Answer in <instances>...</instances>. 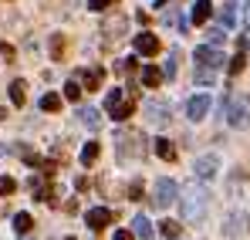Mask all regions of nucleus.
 Returning <instances> with one entry per match:
<instances>
[{"mask_svg":"<svg viewBox=\"0 0 250 240\" xmlns=\"http://www.w3.org/2000/svg\"><path fill=\"white\" fill-rule=\"evenodd\" d=\"M14 190H17V183H14L10 176H3V179H0V196H10Z\"/></svg>","mask_w":250,"mask_h":240,"instance_id":"30","label":"nucleus"},{"mask_svg":"<svg viewBox=\"0 0 250 240\" xmlns=\"http://www.w3.org/2000/svg\"><path fill=\"white\" fill-rule=\"evenodd\" d=\"M207 112H209V95H193L186 102V119L200 122V119H207Z\"/></svg>","mask_w":250,"mask_h":240,"instance_id":"8","label":"nucleus"},{"mask_svg":"<svg viewBox=\"0 0 250 240\" xmlns=\"http://www.w3.org/2000/svg\"><path fill=\"white\" fill-rule=\"evenodd\" d=\"M128 193H132L128 200H142V186H139V183H132V190H128Z\"/></svg>","mask_w":250,"mask_h":240,"instance_id":"32","label":"nucleus"},{"mask_svg":"<svg viewBox=\"0 0 250 240\" xmlns=\"http://www.w3.org/2000/svg\"><path fill=\"white\" fill-rule=\"evenodd\" d=\"M24 98H27V85L24 81H10V102L14 105H24Z\"/></svg>","mask_w":250,"mask_h":240,"instance_id":"19","label":"nucleus"},{"mask_svg":"<svg viewBox=\"0 0 250 240\" xmlns=\"http://www.w3.org/2000/svg\"><path fill=\"white\" fill-rule=\"evenodd\" d=\"M102 78H105V71H102V68H84V71H82V88L98 91V88H102Z\"/></svg>","mask_w":250,"mask_h":240,"instance_id":"12","label":"nucleus"},{"mask_svg":"<svg viewBox=\"0 0 250 240\" xmlns=\"http://www.w3.org/2000/svg\"><path fill=\"white\" fill-rule=\"evenodd\" d=\"M156 156L166 159V162H172V159H176V146H172L169 139H156Z\"/></svg>","mask_w":250,"mask_h":240,"instance_id":"17","label":"nucleus"},{"mask_svg":"<svg viewBox=\"0 0 250 240\" xmlns=\"http://www.w3.org/2000/svg\"><path fill=\"white\" fill-rule=\"evenodd\" d=\"M176 58H179V51H169V61L163 65V78H176Z\"/></svg>","mask_w":250,"mask_h":240,"instance_id":"26","label":"nucleus"},{"mask_svg":"<svg viewBox=\"0 0 250 240\" xmlns=\"http://www.w3.org/2000/svg\"><path fill=\"white\" fill-rule=\"evenodd\" d=\"M176 200H179V186H176L169 176H159V179H156V186H152V203L166 210L169 203H176Z\"/></svg>","mask_w":250,"mask_h":240,"instance_id":"2","label":"nucleus"},{"mask_svg":"<svg viewBox=\"0 0 250 240\" xmlns=\"http://www.w3.org/2000/svg\"><path fill=\"white\" fill-rule=\"evenodd\" d=\"M115 240H135V237H132L128 230H115Z\"/></svg>","mask_w":250,"mask_h":240,"instance_id":"34","label":"nucleus"},{"mask_svg":"<svg viewBox=\"0 0 250 240\" xmlns=\"http://www.w3.org/2000/svg\"><path fill=\"white\" fill-rule=\"evenodd\" d=\"M152 7H166V0H156V3H152Z\"/></svg>","mask_w":250,"mask_h":240,"instance_id":"36","label":"nucleus"},{"mask_svg":"<svg viewBox=\"0 0 250 240\" xmlns=\"http://www.w3.org/2000/svg\"><path fill=\"white\" fill-rule=\"evenodd\" d=\"M115 153H119V159H135V156L146 153V139L139 132H132V129H122L115 135Z\"/></svg>","mask_w":250,"mask_h":240,"instance_id":"1","label":"nucleus"},{"mask_svg":"<svg viewBox=\"0 0 250 240\" xmlns=\"http://www.w3.org/2000/svg\"><path fill=\"white\" fill-rule=\"evenodd\" d=\"M209 14H213V3L209 0H196L193 3V24H207Z\"/></svg>","mask_w":250,"mask_h":240,"instance_id":"15","label":"nucleus"},{"mask_svg":"<svg viewBox=\"0 0 250 240\" xmlns=\"http://www.w3.org/2000/svg\"><path fill=\"white\" fill-rule=\"evenodd\" d=\"M0 54H7V58H14V47H7V44H0Z\"/></svg>","mask_w":250,"mask_h":240,"instance_id":"35","label":"nucleus"},{"mask_svg":"<svg viewBox=\"0 0 250 240\" xmlns=\"http://www.w3.org/2000/svg\"><path fill=\"white\" fill-rule=\"evenodd\" d=\"M31 227H34L31 213H17V217H14V230H17V234H27Z\"/></svg>","mask_w":250,"mask_h":240,"instance_id":"20","label":"nucleus"},{"mask_svg":"<svg viewBox=\"0 0 250 240\" xmlns=\"http://www.w3.org/2000/svg\"><path fill=\"white\" fill-rule=\"evenodd\" d=\"M82 91H84V88H82V81H75V78L64 85V98H71V102H78V98H82Z\"/></svg>","mask_w":250,"mask_h":240,"instance_id":"23","label":"nucleus"},{"mask_svg":"<svg viewBox=\"0 0 250 240\" xmlns=\"http://www.w3.org/2000/svg\"><path fill=\"white\" fill-rule=\"evenodd\" d=\"M159 234H163L166 240L179 237V223H176V220H163V223H159Z\"/></svg>","mask_w":250,"mask_h":240,"instance_id":"21","label":"nucleus"},{"mask_svg":"<svg viewBox=\"0 0 250 240\" xmlns=\"http://www.w3.org/2000/svg\"><path fill=\"white\" fill-rule=\"evenodd\" d=\"M244 65H247V58H244V51H240V54L230 61V75H240V71H244Z\"/></svg>","mask_w":250,"mask_h":240,"instance_id":"29","label":"nucleus"},{"mask_svg":"<svg viewBox=\"0 0 250 240\" xmlns=\"http://www.w3.org/2000/svg\"><path fill=\"white\" fill-rule=\"evenodd\" d=\"M125 98V88H112V91H108V95H105V109H108V112H112V109H115V105H119V102H122Z\"/></svg>","mask_w":250,"mask_h":240,"instance_id":"24","label":"nucleus"},{"mask_svg":"<svg viewBox=\"0 0 250 240\" xmlns=\"http://www.w3.org/2000/svg\"><path fill=\"white\" fill-rule=\"evenodd\" d=\"M132 230H135V237H139V240H152V237H156V234H152V223H149V217H142V213L132 220Z\"/></svg>","mask_w":250,"mask_h":240,"instance_id":"13","label":"nucleus"},{"mask_svg":"<svg viewBox=\"0 0 250 240\" xmlns=\"http://www.w3.org/2000/svg\"><path fill=\"white\" fill-rule=\"evenodd\" d=\"M193 58H196V65H203V68H213V71H216V68H223V54H220L213 44H200Z\"/></svg>","mask_w":250,"mask_h":240,"instance_id":"6","label":"nucleus"},{"mask_svg":"<svg viewBox=\"0 0 250 240\" xmlns=\"http://www.w3.org/2000/svg\"><path fill=\"white\" fill-rule=\"evenodd\" d=\"M223 115H227V122L233 125V129H247L250 125V109L244 98H237V102H230V105H223Z\"/></svg>","mask_w":250,"mask_h":240,"instance_id":"3","label":"nucleus"},{"mask_svg":"<svg viewBox=\"0 0 250 240\" xmlns=\"http://www.w3.org/2000/svg\"><path fill=\"white\" fill-rule=\"evenodd\" d=\"M135 51H139V54H146V58H152V54H159V51H163V44H159L156 34H146V31H142V34H135Z\"/></svg>","mask_w":250,"mask_h":240,"instance_id":"10","label":"nucleus"},{"mask_svg":"<svg viewBox=\"0 0 250 240\" xmlns=\"http://www.w3.org/2000/svg\"><path fill=\"white\" fill-rule=\"evenodd\" d=\"M172 240H176V237H172Z\"/></svg>","mask_w":250,"mask_h":240,"instance_id":"38","label":"nucleus"},{"mask_svg":"<svg viewBox=\"0 0 250 240\" xmlns=\"http://www.w3.org/2000/svg\"><path fill=\"white\" fill-rule=\"evenodd\" d=\"M51 54L61 61V54H64V38H61V34H54V38H51Z\"/></svg>","mask_w":250,"mask_h":240,"instance_id":"28","label":"nucleus"},{"mask_svg":"<svg viewBox=\"0 0 250 240\" xmlns=\"http://www.w3.org/2000/svg\"><path fill=\"white\" fill-rule=\"evenodd\" d=\"M41 109L44 112H58V109H61V98H58L54 91H47V95L41 98Z\"/></svg>","mask_w":250,"mask_h":240,"instance_id":"25","label":"nucleus"},{"mask_svg":"<svg viewBox=\"0 0 250 240\" xmlns=\"http://www.w3.org/2000/svg\"><path fill=\"white\" fill-rule=\"evenodd\" d=\"M216 169H220V159H216L213 153H207V156H200V159L193 162V173H196V179H203V183L216 179Z\"/></svg>","mask_w":250,"mask_h":240,"instance_id":"5","label":"nucleus"},{"mask_svg":"<svg viewBox=\"0 0 250 240\" xmlns=\"http://www.w3.org/2000/svg\"><path fill=\"white\" fill-rule=\"evenodd\" d=\"M237 7H240L237 0H227V3L220 7V24H223L227 31H233V27H237Z\"/></svg>","mask_w":250,"mask_h":240,"instance_id":"11","label":"nucleus"},{"mask_svg":"<svg viewBox=\"0 0 250 240\" xmlns=\"http://www.w3.org/2000/svg\"><path fill=\"white\" fill-rule=\"evenodd\" d=\"M142 112H146V119L152 122V125H163V122L169 119V105L159 102V98H149V102L142 105Z\"/></svg>","mask_w":250,"mask_h":240,"instance_id":"7","label":"nucleus"},{"mask_svg":"<svg viewBox=\"0 0 250 240\" xmlns=\"http://www.w3.org/2000/svg\"><path fill=\"white\" fill-rule=\"evenodd\" d=\"M196 81H200V85H213V68H203V65H196Z\"/></svg>","mask_w":250,"mask_h":240,"instance_id":"27","label":"nucleus"},{"mask_svg":"<svg viewBox=\"0 0 250 240\" xmlns=\"http://www.w3.org/2000/svg\"><path fill=\"white\" fill-rule=\"evenodd\" d=\"M68 240H75V237H68Z\"/></svg>","mask_w":250,"mask_h":240,"instance_id":"37","label":"nucleus"},{"mask_svg":"<svg viewBox=\"0 0 250 240\" xmlns=\"http://www.w3.org/2000/svg\"><path fill=\"white\" fill-rule=\"evenodd\" d=\"M84 223H88L91 230H105V227L112 223V210H105V206H95V210H88V213H84Z\"/></svg>","mask_w":250,"mask_h":240,"instance_id":"9","label":"nucleus"},{"mask_svg":"<svg viewBox=\"0 0 250 240\" xmlns=\"http://www.w3.org/2000/svg\"><path fill=\"white\" fill-rule=\"evenodd\" d=\"M132 112H135V102H132V98H122V102H119V105L112 109V119L125 122V119H128V115H132Z\"/></svg>","mask_w":250,"mask_h":240,"instance_id":"16","label":"nucleus"},{"mask_svg":"<svg viewBox=\"0 0 250 240\" xmlns=\"http://www.w3.org/2000/svg\"><path fill=\"white\" fill-rule=\"evenodd\" d=\"M95 159H98V142H88L82 149V166H91Z\"/></svg>","mask_w":250,"mask_h":240,"instance_id":"22","label":"nucleus"},{"mask_svg":"<svg viewBox=\"0 0 250 240\" xmlns=\"http://www.w3.org/2000/svg\"><path fill=\"white\" fill-rule=\"evenodd\" d=\"M223 41V31H209V44H220Z\"/></svg>","mask_w":250,"mask_h":240,"instance_id":"33","label":"nucleus"},{"mask_svg":"<svg viewBox=\"0 0 250 240\" xmlns=\"http://www.w3.org/2000/svg\"><path fill=\"white\" fill-rule=\"evenodd\" d=\"M112 3H115V0H88V7H91V10H108Z\"/></svg>","mask_w":250,"mask_h":240,"instance_id":"31","label":"nucleus"},{"mask_svg":"<svg viewBox=\"0 0 250 240\" xmlns=\"http://www.w3.org/2000/svg\"><path fill=\"white\" fill-rule=\"evenodd\" d=\"M159 81H163V71H159V68H152V65L142 68V85H146V88H156Z\"/></svg>","mask_w":250,"mask_h":240,"instance_id":"18","label":"nucleus"},{"mask_svg":"<svg viewBox=\"0 0 250 240\" xmlns=\"http://www.w3.org/2000/svg\"><path fill=\"white\" fill-rule=\"evenodd\" d=\"M203 206H207V193H200L196 186L186 193V200H183V217L186 220H196V217H203Z\"/></svg>","mask_w":250,"mask_h":240,"instance_id":"4","label":"nucleus"},{"mask_svg":"<svg viewBox=\"0 0 250 240\" xmlns=\"http://www.w3.org/2000/svg\"><path fill=\"white\" fill-rule=\"evenodd\" d=\"M78 119H82V125H88V129H98V125H102V112L91 109V105H84V109H78Z\"/></svg>","mask_w":250,"mask_h":240,"instance_id":"14","label":"nucleus"}]
</instances>
